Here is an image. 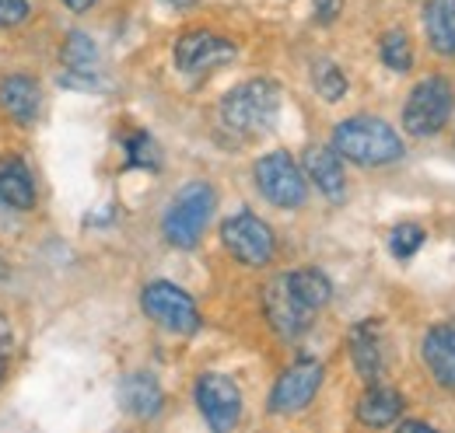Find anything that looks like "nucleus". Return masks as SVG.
<instances>
[{
  "mask_svg": "<svg viewBox=\"0 0 455 433\" xmlns=\"http://www.w3.org/2000/svg\"><path fill=\"white\" fill-rule=\"evenodd\" d=\"M333 151L354 164L375 168V164H393L403 158V140L399 133L375 115H354L343 119L333 133Z\"/></svg>",
  "mask_w": 455,
  "mask_h": 433,
  "instance_id": "f257e3e1",
  "label": "nucleus"
},
{
  "mask_svg": "<svg viewBox=\"0 0 455 433\" xmlns=\"http://www.w3.org/2000/svg\"><path fill=\"white\" fill-rule=\"evenodd\" d=\"M277 115H281V88L267 77H256V81L231 88L221 102L225 126L242 133V137H259V133L274 130Z\"/></svg>",
  "mask_w": 455,
  "mask_h": 433,
  "instance_id": "f03ea898",
  "label": "nucleus"
},
{
  "mask_svg": "<svg viewBox=\"0 0 455 433\" xmlns=\"http://www.w3.org/2000/svg\"><path fill=\"white\" fill-rule=\"evenodd\" d=\"M214 207H218V196L207 182H189L175 193V200L165 210V220H162V231L169 238V245L175 248H193L200 241V234L207 231L211 216H214Z\"/></svg>",
  "mask_w": 455,
  "mask_h": 433,
  "instance_id": "7ed1b4c3",
  "label": "nucleus"
},
{
  "mask_svg": "<svg viewBox=\"0 0 455 433\" xmlns=\"http://www.w3.org/2000/svg\"><path fill=\"white\" fill-rule=\"evenodd\" d=\"M452 106H455L452 84L442 81V77H427V81H420L410 91V98L403 106V126L413 137H435L449 122Z\"/></svg>",
  "mask_w": 455,
  "mask_h": 433,
  "instance_id": "20e7f679",
  "label": "nucleus"
},
{
  "mask_svg": "<svg viewBox=\"0 0 455 433\" xmlns=\"http://www.w3.org/2000/svg\"><path fill=\"white\" fill-rule=\"evenodd\" d=\"M140 304L144 311L155 319L158 325H165L169 332H179V335H193L200 328V311L193 304V297L175 287L169 279H158V283H148L144 294H140Z\"/></svg>",
  "mask_w": 455,
  "mask_h": 433,
  "instance_id": "39448f33",
  "label": "nucleus"
},
{
  "mask_svg": "<svg viewBox=\"0 0 455 433\" xmlns=\"http://www.w3.org/2000/svg\"><path fill=\"white\" fill-rule=\"evenodd\" d=\"M256 185L274 207H284V210L301 207L305 196H308L305 175H301V168L294 164V158L287 151H274V154L256 161Z\"/></svg>",
  "mask_w": 455,
  "mask_h": 433,
  "instance_id": "423d86ee",
  "label": "nucleus"
},
{
  "mask_svg": "<svg viewBox=\"0 0 455 433\" xmlns=\"http://www.w3.org/2000/svg\"><path fill=\"white\" fill-rule=\"evenodd\" d=\"M225 248L245 266H267L274 259V231L256 214H235L221 224Z\"/></svg>",
  "mask_w": 455,
  "mask_h": 433,
  "instance_id": "0eeeda50",
  "label": "nucleus"
},
{
  "mask_svg": "<svg viewBox=\"0 0 455 433\" xmlns=\"http://www.w3.org/2000/svg\"><path fill=\"white\" fill-rule=\"evenodd\" d=\"M263 308H267V319L274 325V332L284 335V339H298L301 332H308L312 315H315V308H308V304L294 294V287H291L287 276H277L274 283H267V290H263Z\"/></svg>",
  "mask_w": 455,
  "mask_h": 433,
  "instance_id": "6e6552de",
  "label": "nucleus"
},
{
  "mask_svg": "<svg viewBox=\"0 0 455 433\" xmlns=\"http://www.w3.org/2000/svg\"><path fill=\"white\" fill-rule=\"evenodd\" d=\"M319 384H323V364L319 360H298V364H291L284 374L277 378L274 391H270V413H277V416L301 413L315 398Z\"/></svg>",
  "mask_w": 455,
  "mask_h": 433,
  "instance_id": "1a4fd4ad",
  "label": "nucleus"
},
{
  "mask_svg": "<svg viewBox=\"0 0 455 433\" xmlns=\"http://www.w3.org/2000/svg\"><path fill=\"white\" fill-rule=\"evenodd\" d=\"M196 405H200V413H204L211 430L225 433L242 416V391L225 374H204L196 381Z\"/></svg>",
  "mask_w": 455,
  "mask_h": 433,
  "instance_id": "9d476101",
  "label": "nucleus"
},
{
  "mask_svg": "<svg viewBox=\"0 0 455 433\" xmlns=\"http://www.w3.org/2000/svg\"><path fill=\"white\" fill-rule=\"evenodd\" d=\"M228 59H235V43H228L214 32H186L175 43V63L186 74H204L214 70Z\"/></svg>",
  "mask_w": 455,
  "mask_h": 433,
  "instance_id": "9b49d317",
  "label": "nucleus"
},
{
  "mask_svg": "<svg viewBox=\"0 0 455 433\" xmlns=\"http://www.w3.org/2000/svg\"><path fill=\"white\" fill-rule=\"evenodd\" d=\"M119 405L130 416H137V420H151V416L162 413L165 391H162V384H158L155 374L137 371V374H126V378L119 381Z\"/></svg>",
  "mask_w": 455,
  "mask_h": 433,
  "instance_id": "f8f14e48",
  "label": "nucleus"
},
{
  "mask_svg": "<svg viewBox=\"0 0 455 433\" xmlns=\"http://www.w3.org/2000/svg\"><path fill=\"white\" fill-rule=\"evenodd\" d=\"M0 106H4V112H7L11 119H18L21 126H28V122H36V115H39L43 91H39V84H36L32 77L11 74V77L0 81Z\"/></svg>",
  "mask_w": 455,
  "mask_h": 433,
  "instance_id": "ddd939ff",
  "label": "nucleus"
},
{
  "mask_svg": "<svg viewBox=\"0 0 455 433\" xmlns=\"http://www.w3.org/2000/svg\"><path fill=\"white\" fill-rule=\"evenodd\" d=\"M424 360L438 384L455 388V325H435L424 335Z\"/></svg>",
  "mask_w": 455,
  "mask_h": 433,
  "instance_id": "4468645a",
  "label": "nucleus"
},
{
  "mask_svg": "<svg viewBox=\"0 0 455 433\" xmlns=\"http://www.w3.org/2000/svg\"><path fill=\"white\" fill-rule=\"evenodd\" d=\"M350 357H354L357 374L368 384H375L382 378V335H379V325L364 322L350 332Z\"/></svg>",
  "mask_w": 455,
  "mask_h": 433,
  "instance_id": "2eb2a0df",
  "label": "nucleus"
},
{
  "mask_svg": "<svg viewBox=\"0 0 455 433\" xmlns=\"http://www.w3.org/2000/svg\"><path fill=\"white\" fill-rule=\"evenodd\" d=\"M399 413H403V395H399L396 388L379 384V381L357 402V420L364 427H393L399 420Z\"/></svg>",
  "mask_w": 455,
  "mask_h": 433,
  "instance_id": "dca6fc26",
  "label": "nucleus"
},
{
  "mask_svg": "<svg viewBox=\"0 0 455 433\" xmlns=\"http://www.w3.org/2000/svg\"><path fill=\"white\" fill-rule=\"evenodd\" d=\"M32 203H36V182H32V171L25 168V161H18V158L0 161V207L32 210Z\"/></svg>",
  "mask_w": 455,
  "mask_h": 433,
  "instance_id": "f3484780",
  "label": "nucleus"
},
{
  "mask_svg": "<svg viewBox=\"0 0 455 433\" xmlns=\"http://www.w3.org/2000/svg\"><path fill=\"white\" fill-rule=\"evenodd\" d=\"M305 171H308V178L319 185V193H326L330 200H343L347 178H343V164L337 151H330V147H312V151H305Z\"/></svg>",
  "mask_w": 455,
  "mask_h": 433,
  "instance_id": "a211bd4d",
  "label": "nucleus"
},
{
  "mask_svg": "<svg viewBox=\"0 0 455 433\" xmlns=\"http://www.w3.org/2000/svg\"><path fill=\"white\" fill-rule=\"evenodd\" d=\"M424 28L438 53L455 56V0H427L424 4Z\"/></svg>",
  "mask_w": 455,
  "mask_h": 433,
  "instance_id": "6ab92c4d",
  "label": "nucleus"
},
{
  "mask_svg": "<svg viewBox=\"0 0 455 433\" xmlns=\"http://www.w3.org/2000/svg\"><path fill=\"white\" fill-rule=\"evenodd\" d=\"M287 279H291V287H294V294L308 304V308H323L330 297H333V283L323 276L319 270H298V272H287Z\"/></svg>",
  "mask_w": 455,
  "mask_h": 433,
  "instance_id": "aec40b11",
  "label": "nucleus"
},
{
  "mask_svg": "<svg viewBox=\"0 0 455 433\" xmlns=\"http://www.w3.org/2000/svg\"><path fill=\"white\" fill-rule=\"evenodd\" d=\"M63 63H67V74H95L99 50L84 32H70L63 43Z\"/></svg>",
  "mask_w": 455,
  "mask_h": 433,
  "instance_id": "412c9836",
  "label": "nucleus"
},
{
  "mask_svg": "<svg viewBox=\"0 0 455 433\" xmlns=\"http://www.w3.org/2000/svg\"><path fill=\"white\" fill-rule=\"evenodd\" d=\"M312 84H315V91H319L326 102H340L343 91H347V77L340 74V67L330 63V59H315V67H312Z\"/></svg>",
  "mask_w": 455,
  "mask_h": 433,
  "instance_id": "4be33fe9",
  "label": "nucleus"
},
{
  "mask_svg": "<svg viewBox=\"0 0 455 433\" xmlns=\"http://www.w3.org/2000/svg\"><path fill=\"white\" fill-rule=\"evenodd\" d=\"M382 63L389 67V70H396V74H406L410 70V63H413V50H410V39L393 28V32H386L382 35Z\"/></svg>",
  "mask_w": 455,
  "mask_h": 433,
  "instance_id": "5701e85b",
  "label": "nucleus"
},
{
  "mask_svg": "<svg viewBox=\"0 0 455 433\" xmlns=\"http://www.w3.org/2000/svg\"><path fill=\"white\" fill-rule=\"evenodd\" d=\"M420 245H424V227H417V224H396L389 231V252L396 259H413L420 252Z\"/></svg>",
  "mask_w": 455,
  "mask_h": 433,
  "instance_id": "b1692460",
  "label": "nucleus"
},
{
  "mask_svg": "<svg viewBox=\"0 0 455 433\" xmlns=\"http://www.w3.org/2000/svg\"><path fill=\"white\" fill-rule=\"evenodd\" d=\"M126 151H130V164H137V168H158V144L148 133H133L126 140Z\"/></svg>",
  "mask_w": 455,
  "mask_h": 433,
  "instance_id": "393cba45",
  "label": "nucleus"
},
{
  "mask_svg": "<svg viewBox=\"0 0 455 433\" xmlns=\"http://www.w3.org/2000/svg\"><path fill=\"white\" fill-rule=\"evenodd\" d=\"M28 18V0H0V28L21 25Z\"/></svg>",
  "mask_w": 455,
  "mask_h": 433,
  "instance_id": "a878e982",
  "label": "nucleus"
},
{
  "mask_svg": "<svg viewBox=\"0 0 455 433\" xmlns=\"http://www.w3.org/2000/svg\"><path fill=\"white\" fill-rule=\"evenodd\" d=\"M337 11H340V0H315V14H319V21H333Z\"/></svg>",
  "mask_w": 455,
  "mask_h": 433,
  "instance_id": "bb28decb",
  "label": "nucleus"
},
{
  "mask_svg": "<svg viewBox=\"0 0 455 433\" xmlns=\"http://www.w3.org/2000/svg\"><path fill=\"white\" fill-rule=\"evenodd\" d=\"M11 350V328H7V322L0 319V357Z\"/></svg>",
  "mask_w": 455,
  "mask_h": 433,
  "instance_id": "cd10ccee",
  "label": "nucleus"
},
{
  "mask_svg": "<svg viewBox=\"0 0 455 433\" xmlns=\"http://www.w3.org/2000/svg\"><path fill=\"white\" fill-rule=\"evenodd\" d=\"M63 4H67L70 11H88V7L95 4V0H63Z\"/></svg>",
  "mask_w": 455,
  "mask_h": 433,
  "instance_id": "c85d7f7f",
  "label": "nucleus"
},
{
  "mask_svg": "<svg viewBox=\"0 0 455 433\" xmlns=\"http://www.w3.org/2000/svg\"><path fill=\"white\" fill-rule=\"evenodd\" d=\"M399 430H431V427H427V423H403V427H399Z\"/></svg>",
  "mask_w": 455,
  "mask_h": 433,
  "instance_id": "c756f323",
  "label": "nucleus"
},
{
  "mask_svg": "<svg viewBox=\"0 0 455 433\" xmlns=\"http://www.w3.org/2000/svg\"><path fill=\"white\" fill-rule=\"evenodd\" d=\"M172 7H189V4H196V0H169Z\"/></svg>",
  "mask_w": 455,
  "mask_h": 433,
  "instance_id": "7c9ffc66",
  "label": "nucleus"
}]
</instances>
